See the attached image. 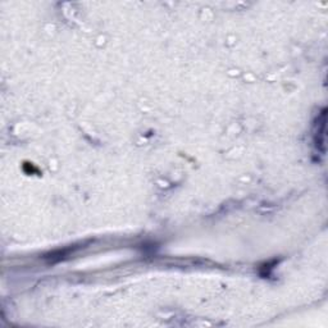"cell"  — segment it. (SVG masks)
<instances>
[{
  "label": "cell",
  "instance_id": "6da1fadb",
  "mask_svg": "<svg viewBox=\"0 0 328 328\" xmlns=\"http://www.w3.org/2000/svg\"><path fill=\"white\" fill-rule=\"evenodd\" d=\"M315 134H314V140H315V146L319 148L322 146V150L324 151V132H325V111L322 112V115L318 117L317 123H315Z\"/></svg>",
  "mask_w": 328,
  "mask_h": 328
}]
</instances>
